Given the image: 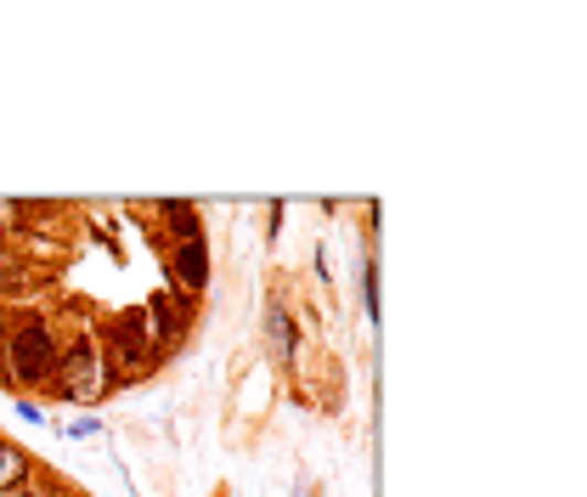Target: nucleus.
<instances>
[{
    "instance_id": "4",
    "label": "nucleus",
    "mask_w": 587,
    "mask_h": 497,
    "mask_svg": "<svg viewBox=\"0 0 587 497\" xmlns=\"http://www.w3.org/2000/svg\"><path fill=\"white\" fill-rule=\"evenodd\" d=\"M170 221H175V232L192 243V232H199V221H192V210H186V204H170Z\"/></svg>"
},
{
    "instance_id": "2",
    "label": "nucleus",
    "mask_w": 587,
    "mask_h": 497,
    "mask_svg": "<svg viewBox=\"0 0 587 497\" xmlns=\"http://www.w3.org/2000/svg\"><path fill=\"white\" fill-rule=\"evenodd\" d=\"M175 272H181V283H192V288H199V283L210 277V255H204V243H199V237H192V243H181Z\"/></svg>"
},
{
    "instance_id": "5",
    "label": "nucleus",
    "mask_w": 587,
    "mask_h": 497,
    "mask_svg": "<svg viewBox=\"0 0 587 497\" xmlns=\"http://www.w3.org/2000/svg\"><path fill=\"white\" fill-rule=\"evenodd\" d=\"M0 277H12V255H7V248H0Z\"/></svg>"
},
{
    "instance_id": "3",
    "label": "nucleus",
    "mask_w": 587,
    "mask_h": 497,
    "mask_svg": "<svg viewBox=\"0 0 587 497\" xmlns=\"http://www.w3.org/2000/svg\"><path fill=\"white\" fill-rule=\"evenodd\" d=\"M7 486H23V453L18 446H0V491Z\"/></svg>"
},
{
    "instance_id": "6",
    "label": "nucleus",
    "mask_w": 587,
    "mask_h": 497,
    "mask_svg": "<svg viewBox=\"0 0 587 497\" xmlns=\"http://www.w3.org/2000/svg\"><path fill=\"white\" fill-rule=\"evenodd\" d=\"M0 497H29V491H23V486H7V491H0Z\"/></svg>"
},
{
    "instance_id": "1",
    "label": "nucleus",
    "mask_w": 587,
    "mask_h": 497,
    "mask_svg": "<svg viewBox=\"0 0 587 497\" xmlns=\"http://www.w3.org/2000/svg\"><path fill=\"white\" fill-rule=\"evenodd\" d=\"M7 357H12V373H18V379H45V373L57 368V345H52V334H45V328L29 322V328L12 334Z\"/></svg>"
}]
</instances>
